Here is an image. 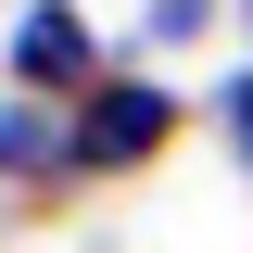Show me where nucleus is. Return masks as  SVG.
Here are the masks:
<instances>
[{
    "label": "nucleus",
    "instance_id": "nucleus-1",
    "mask_svg": "<svg viewBox=\"0 0 253 253\" xmlns=\"http://www.w3.org/2000/svg\"><path fill=\"white\" fill-rule=\"evenodd\" d=\"M177 126H190V89H177V76H139V63L114 51V76L76 101V190H89V177H139V165H165Z\"/></svg>",
    "mask_w": 253,
    "mask_h": 253
},
{
    "label": "nucleus",
    "instance_id": "nucleus-2",
    "mask_svg": "<svg viewBox=\"0 0 253 253\" xmlns=\"http://www.w3.org/2000/svg\"><path fill=\"white\" fill-rule=\"evenodd\" d=\"M101 76H114V38H101L76 0H26V13L0 26V89H26V101H63V114H76Z\"/></svg>",
    "mask_w": 253,
    "mask_h": 253
},
{
    "label": "nucleus",
    "instance_id": "nucleus-3",
    "mask_svg": "<svg viewBox=\"0 0 253 253\" xmlns=\"http://www.w3.org/2000/svg\"><path fill=\"white\" fill-rule=\"evenodd\" d=\"M0 190H13L26 215L76 190V114H63V101H26V89H0Z\"/></svg>",
    "mask_w": 253,
    "mask_h": 253
},
{
    "label": "nucleus",
    "instance_id": "nucleus-4",
    "mask_svg": "<svg viewBox=\"0 0 253 253\" xmlns=\"http://www.w3.org/2000/svg\"><path fill=\"white\" fill-rule=\"evenodd\" d=\"M215 26H241L228 0H139V26H126L114 51H126V63H152V51H203Z\"/></svg>",
    "mask_w": 253,
    "mask_h": 253
},
{
    "label": "nucleus",
    "instance_id": "nucleus-5",
    "mask_svg": "<svg viewBox=\"0 0 253 253\" xmlns=\"http://www.w3.org/2000/svg\"><path fill=\"white\" fill-rule=\"evenodd\" d=\"M203 126H215V152H228V165H253V63H228L215 89H203Z\"/></svg>",
    "mask_w": 253,
    "mask_h": 253
},
{
    "label": "nucleus",
    "instance_id": "nucleus-6",
    "mask_svg": "<svg viewBox=\"0 0 253 253\" xmlns=\"http://www.w3.org/2000/svg\"><path fill=\"white\" fill-rule=\"evenodd\" d=\"M228 13H241V63H253V0H228Z\"/></svg>",
    "mask_w": 253,
    "mask_h": 253
}]
</instances>
